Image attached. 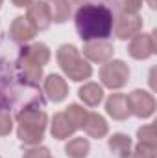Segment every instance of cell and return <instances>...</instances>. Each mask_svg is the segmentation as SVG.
<instances>
[{
  "label": "cell",
  "mask_w": 157,
  "mask_h": 158,
  "mask_svg": "<svg viewBox=\"0 0 157 158\" xmlns=\"http://www.w3.org/2000/svg\"><path fill=\"white\" fill-rule=\"evenodd\" d=\"M128 99V109H129V114L135 116L139 119H148L154 116L155 112V98L142 90V88H135L133 92H129L126 96Z\"/></svg>",
  "instance_id": "6"
},
{
  "label": "cell",
  "mask_w": 157,
  "mask_h": 158,
  "mask_svg": "<svg viewBox=\"0 0 157 158\" xmlns=\"http://www.w3.org/2000/svg\"><path fill=\"white\" fill-rule=\"evenodd\" d=\"M78 129L74 127V123L70 121V119L67 118V114L65 112H56L54 114V118H52V123H50V134H52V138H56V140H69V138H72L74 136V132H76Z\"/></svg>",
  "instance_id": "15"
},
{
  "label": "cell",
  "mask_w": 157,
  "mask_h": 158,
  "mask_svg": "<svg viewBox=\"0 0 157 158\" xmlns=\"http://www.w3.org/2000/svg\"><path fill=\"white\" fill-rule=\"evenodd\" d=\"M70 2H74V4H87V2H100V4H107V2H113V0H70Z\"/></svg>",
  "instance_id": "28"
},
{
  "label": "cell",
  "mask_w": 157,
  "mask_h": 158,
  "mask_svg": "<svg viewBox=\"0 0 157 158\" xmlns=\"http://www.w3.org/2000/svg\"><path fill=\"white\" fill-rule=\"evenodd\" d=\"M155 31L152 33H137L135 37H131L129 44H128V53L137 59V61H144V59H150L154 53H155V37H154Z\"/></svg>",
  "instance_id": "9"
},
{
  "label": "cell",
  "mask_w": 157,
  "mask_h": 158,
  "mask_svg": "<svg viewBox=\"0 0 157 158\" xmlns=\"http://www.w3.org/2000/svg\"><path fill=\"white\" fill-rule=\"evenodd\" d=\"M89 151H91V143L83 136L70 138L67 142V145H65V155H67V158H87L89 156Z\"/></svg>",
  "instance_id": "20"
},
{
  "label": "cell",
  "mask_w": 157,
  "mask_h": 158,
  "mask_svg": "<svg viewBox=\"0 0 157 158\" xmlns=\"http://www.w3.org/2000/svg\"><path fill=\"white\" fill-rule=\"evenodd\" d=\"M63 112L67 114V118L74 123L76 129H81V127H83V121H85V118H87V109H83V107L78 105V103H70Z\"/></svg>",
  "instance_id": "21"
},
{
  "label": "cell",
  "mask_w": 157,
  "mask_h": 158,
  "mask_svg": "<svg viewBox=\"0 0 157 158\" xmlns=\"http://www.w3.org/2000/svg\"><path fill=\"white\" fill-rule=\"evenodd\" d=\"M155 151H157V147L146 145V143H137L131 149L129 158H155Z\"/></svg>",
  "instance_id": "24"
},
{
  "label": "cell",
  "mask_w": 157,
  "mask_h": 158,
  "mask_svg": "<svg viewBox=\"0 0 157 158\" xmlns=\"http://www.w3.org/2000/svg\"><path fill=\"white\" fill-rule=\"evenodd\" d=\"M107 147L109 151L117 158H129L131 149H133V142L128 134L124 132H115L107 138Z\"/></svg>",
  "instance_id": "17"
},
{
  "label": "cell",
  "mask_w": 157,
  "mask_h": 158,
  "mask_svg": "<svg viewBox=\"0 0 157 158\" xmlns=\"http://www.w3.org/2000/svg\"><path fill=\"white\" fill-rule=\"evenodd\" d=\"M142 7V0H113V9L118 15H133Z\"/></svg>",
  "instance_id": "22"
},
{
  "label": "cell",
  "mask_w": 157,
  "mask_h": 158,
  "mask_svg": "<svg viewBox=\"0 0 157 158\" xmlns=\"http://www.w3.org/2000/svg\"><path fill=\"white\" fill-rule=\"evenodd\" d=\"M113 22H115L113 9L107 4H100V2L81 4L74 15L76 31L83 42L111 37Z\"/></svg>",
  "instance_id": "2"
},
{
  "label": "cell",
  "mask_w": 157,
  "mask_h": 158,
  "mask_svg": "<svg viewBox=\"0 0 157 158\" xmlns=\"http://www.w3.org/2000/svg\"><path fill=\"white\" fill-rule=\"evenodd\" d=\"M44 2H46V6H48L52 22H56V24H65V22L70 19V15H72L70 0H44Z\"/></svg>",
  "instance_id": "19"
},
{
  "label": "cell",
  "mask_w": 157,
  "mask_h": 158,
  "mask_svg": "<svg viewBox=\"0 0 157 158\" xmlns=\"http://www.w3.org/2000/svg\"><path fill=\"white\" fill-rule=\"evenodd\" d=\"M17 138L24 145H41L46 127H48V114L39 107H24L17 110Z\"/></svg>",
  "instance_id": "3"
},
{
  "label": "cell",
  "mask_w": 157,
  "mask_h": 158,
  "mask_svg": "<svg viewBox=\"0 0 157 158\" xmlns=\"http://www.w3.org/2000/svg\"><path fill=\"white\" fill-rule=\"evenodd\" d=\"M56 59L63 74L70 81L81 83L92 76V66L89 61H85L79 53V50L74 44H61L56 52Z\"/></svg>",
  "instance_id": "4"
},
{
  "label": "cell",
  "mask_w": 157,
  "mask_h": 158,
  "mask_svg": "<svg viewBox=\"0 0 157 158\" xmlns=\"http://www.w3.org/2000/svg\"><path fill=\"white\" fill-rule=\"evenodd\" d=\"M100 81L105 88L111 90H120L128 85L129 81V66L120 61V59H111L102 64L100 68Z\"/></svg>",
  "instance_id": "5"
},
{
  "label": "cell",
  "mask_w": 157,
  "mask_h": 158,
  "mask_svg": "<svg viewBox=\"0 0 157 158\" xmlns=\"http://www.w3.org/2000/svg\"><path fill=\"white\" fill-rule=\"evenodd\" d=\"M105 112L107 116L115 119V121H126L129 118V109H128V99L126 94L122 92H115L105 99Z\"/></svg>",
  "instance_id": "14"
},
{
  "label": "cell",
  "mask_w": 157,
  "mask_h": 158,
  "mask_svg": "<svg viewBox=\"0 0 157 158\" xmlns=\"http://www.w3.org/2000/svg\"><path fill=\"white\" fill-rule=\"evenodd\" d=\"M26 19H28V22L35 28V31H44V30H48L50 24H52V17H50L48 6H46L44 0H34V2L28 6Z\"/></svg>",
  "instance_id": "11"
},
{
  "label": "cell",
  "mask_w": 157,
  "mask_h": 158,
  "mask_svg": "<svg viewBox=\"0 0 157 158\" xmlns=\"http://www.w3.org/2000/svg\"><path fill=\"white\" fill-rule=\"evenodd\" d=\"M22 158H52V155H50V149L44 145H32L30 149L24 151Z\"/></svg>",
  "instance_id": "26"
},
{
  "label": "cell",
  "mask_w": 157,
  "mask_h": 158,
  "mask_svg": "<svg viewBox=\"0 0 157 158\" xmlns=\"http://www.w3.org/2000/svg\"><path fill=\"white\" fill-rule=\"evenodd\" d=\"M32 2H34V0H11V4H13L15 7H28Z\"/></svg>",
  "instance_id": "27"
},
{
  "label": "cell",
  "mask_w": 157,
  "mask_h": 158,
  "mask_svg": "<svg viewBox=\"0 0 157 158\" xmlns=\"http://www.w3.org/2000/svg\"><path fill=\"white\" fill-rule=\"evenodd\" d=\"M50 57H52V52L44 42H34V44H24L20 48L17 59L22 61V63H28V64L43 68L44 64H48Z\"/></svg>",
  "instance_id": "10"
},
{
  "label": "cell",
  "mask_w": 157,
  "mask_h": 158,
  "mask_svg": "<svg viewBox=\"0 0 157 158\" xmlns=\"http://www.w3.org/2000/svg\"><path fill=\"white\" fill-rule=\"evenodd\" d=\"M89 138H94V140H100V138H105L107 132H109V125L105 118L98 112H87V118L83 121V127H81Z\"/></svg>",
  "instance_id": "16"
},
{
  "label": "cell",
  "mask_w": 157,
  "mask_h": 158,
  "mask_svg": "<svg viewBox=\"0 0 157 158\" xmlns=\"http://www.w3.org/2000/svg\"><path fill=\"white\" fill-rule=\"evenodd\" d=\"M83 55L91 63L104 64L113 59L115 55V46L107 39H96V40H85L83 42Z\"/></svg>",
  "instance_id": "8"
},
{
  "label": "cell",
  "mask_w": 157,
  "mask_h": 158,
  "mask_svg": "<svg viewBox=\"0 0 157 158\" xmlns=\"http://www.w3.org/2000/svg\"><path fill=\"white\" fill-rule=\"evenodd\" d=\"M35 28L28 22L26 17H15L13 22L9 24V39L15 44H28L30 40L35 37Z\"/></svg>",
  "instance_id": "13"
},
{
  "label": "cell",
  "mask_w": 157,
  "mask_h": 158,
  "mask_svg": "<svg viewBox=\"0 0 157 158\" xmlns=\"http://www.w3.org/2000/svg\"><path fill=\"white\" fill-rule=\"evenodd\" d=\"M2 4H4V0H0V7H2Z\"/></svg>",
  "instance_id": "30"
},
{
  "label": "cell",
  "mask_w": 157,
  "mask_h": 158,
  "mask_svg": "<svg viewBox=\"0 0 157 158\" xmlns=\"http://www.w3.org/2000/svg\"><path fill=\"white\" fill-rule=\"evenodd\" d=\"M13 131V118L9 112L6 110H0V138L4 136H9Z\"/></svg>",
  "instance_id": "25"
},
{
  "label": "cell",
  "mask_w": 157,
  "mask_h": 158,
  "mask_svg": "<svg viewBox=\"0 0 157 158\" xmlns=\"http://www.w3.org/2000/svg\"><path fill=\"white\" fill-rule=\"evenodd\" d=\"M78 96L87 107H98L104 101V86L92 81L83 83V86H79L78 90Z\"/></svg>",
  "instance_id": "18"
},
{
  "label": "cell",
  "mask_w": 157,
  "mask_h": 158,
  "mask_svg": "<svg viewBox=\"0 0 157 158\" xmlns=\"http://www.w3.org/2000/svg\"><path fill=\"white\" fill-rule=\"evenodd\" d=\"M44 94L52 103H61L69 96V85L59 74H48L43 83Z\"/></svg>",
  "instance_id": "12"
},
{
  "label": "cell",
  "mask_w": 157,
  "mask_h": 158,
  "mask_svg": "<svg viewBox=\"0 0 157 158\" xmlns=\"http://www.w3.org/2000/svg\"><path fill=\"white\" fill-rule=\"evenodd\" d=\"M44 105L46 101L39 86H26L19 83L11 63L0 57V110L9 112L11 107H15L17 110L24 107L44 109Z\"/></svg>",
  "instance_id": "1"
},
{
  "label": "cell",
  "mask_w": 157,
  "mask_h": 158,
  "mask_svg": "<svg viewBox=\"0 0 157 158\" xmlns=\"http://www.w3.org/2000/svg\"><path fill=\"white\" fill-rule=\"evenodd\" d=\"M0 158H2V156H0Z\"/></svg>",
  "instance_id": "31"
},
{
  "label": "cell",
  "mask_w": 157,
  "mask_h": 158,
  "mask_svg": "<svg viewBox=\"0 0 157 158\" xmlns=\"http://www.w3.org/2000/svg\"><path fill=\"white\" fill-rule=\"evenodd\" d=\"M148 6H150V7H152V9H155V7H157L155 0H148Z\"/></svg>",
  "instance_id": "29"
},
{
  "label": "cell",
  "mask_w": 157,
  "mask_h": 158,
  "mask_svg": "<svg viewBox=\"0 0 157 158\" xmlns=\"http://www.w3.org/2000/svg\"><path fill=\"white\" fill-rule=\"evenodd\" d=\"M142 17L139 13L133 15H118L113 22V33L118 40H128L142 31Z\"/></svg>",
  "instance_id": "7"
},
{
  "label": "cell",
  "mask_w": 157,
  "mask_h": 158,
  "mask_svg": "<svg viewBox=\"0 0 157 158\" xmlns=\"http://www.w3.org/2000/svg\"><path fill=\"white\" fill-rule=\"evenodd\" d=\"M137 138H139V143H146V145L157 147L155 125H154V123H148V125L139 127V131H137Z\"/></svg>",
  "instance_id": "23"
}]
</instances>
